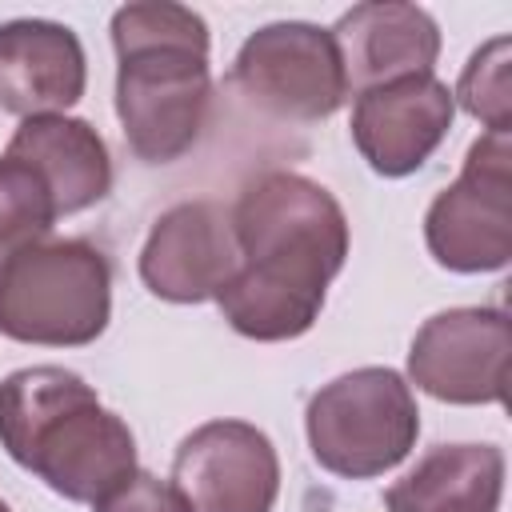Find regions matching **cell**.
Segmentation results:
<instances>
[{"label":"cell","instance_id":"1","mask_svg":"<svg viewBox=\"0 0 512 512\" xmlns=\"http://www.w3.org/2000/svg\"><path fill=\"white\" fill-rule=\"evenodd\" d=\"M228 224L240 264L216 292L224 320L260 344L304 336L348 260V216L336 196L300 172L272 168L240 188Z\"/></svg>","mask_w":512,"mask_h":512},{"label":"cell","instance_id":"2","mask_svg":"<svg viewBox=\"0 0 512 512\" xmlns=\"http://www.w3.org/2000/svg\"><path fill=\"white\" fill-rule=\"evenodd\" d=\"M112 48L116 116L132 156L144 164L188 156L212 108L204 16L168 0L124 4L112 12Z\"/></svg>","mask_w":512,"mask_h":512},{"label":"cell","instance_id":"3","mask_svg":"<svg viewBox=\"0 0 512 512\" xmlns=\"http://www.w3.org/2000/svg\"><path fill=\"white\" fill-rule=\"evenodd\" d=\"M0 448L72 504H100L136 472L132 428L60 364L0 380Z\"/></svg>","mask_w":512,"mask_h":512},{"label":"cell","instance_id":"4","mask_svg":"<svg viewBox=\"0 0 512 512\" xmlns=\"http://www.w3.org/2000/svg\"><path fill=\"white\" fill-rule=\"evenodd\" d=\"M112 320V260L84 236L36 240L0 264V336L84 348Z\"/></svg>","mask_w":512,"mask_h":512},{"label":"cell","instance_id":"5","mask_svg":"<svg viewBox=\"0 0 512 512\" xmlns=\"http://www.w3.org/2000/svg\"><path fill=\"white\" fill-rule=\"evenodd\" d=\"M304 432L316 464L340 480L392 472L420 436L412 384L392 368H356L312 392Z\"/></svg>","mask_w":512,"mask_h":512},{"label":"cell","instance_id":"6","mask_svg":"<svg viewBox=\"0 0 512 512\" xmlns=\"http://www.w3.org/2000/svg\"><path fill=\"white\" fill-rule=\"evenodd\" d=\"M424 240L448 272H500L512 260V136L472 140L460 176L428 204Z\"/></svg>","mask_w":512,"mask_h":512},{"label":"cell","instance_id":"7","mask_svg":"<svg viewBox=\"0 0 512 512\" xmlns=\"http://www.w3.org/2000/svg\"><path fill=\"white\" fill-rule=\"evenodd\" d=\"M228 84L268 116L328 120L348 100V76L328 28L308 20H276L256 28L228 72Z\"/></svg>","mask_w":512,"mask_h":512},{"label":"cell","instance_id":"8","mask_svg":"<svg viewBox=\"0 0 512 512\" xmlns=\"http://www.w3.org/2000/svg\"><path fill=\"white\" fill-rule=\"evenodd\" d=\"M512 320L504 308H448L428 316L408 348V380L444 404H504Z\"/></svg>","mask_w":512,"mask_h":512},{"label":"cell","instance_id":"9","mask_svg":"<svg viewBox=\"0 0 512 512\" xmlns=\"http://www.w3.org/2000/svg\"><path fill=\"white\" fill-rule=\"evenodd\" d=\"M172 484L196 512H272L280 496V456L256 424L208 420L180 440Z\"/></svg>","mask_w":512,"mask_h":512},{"label":"cell","instance_id":"10","mask_svg":"<svg viewBox=\"0 0 512 512\" xmlns=\"http://www.w3.org/2000/svg\"><path fill=\"white\" fill-rule=\"evenodd\" d=\"M452 116H456L452 88L428 72L356 92L348 128L368 168L388 180H400L424 168V160L444 144Z\"/></svg>","mask_w":512,"mask_h":512},{"label":"cell","instance_id":"11","mask_svg":"<svg viewBox=\"0 0 512 512\" xmlns=\"http://www.w3.org/2000/svg\"><path fill=\"white\" fill-rule=\"evenodd\" d=\"M240 256L228 208L216 200H184L156 216L140 248V280L168 304H204L232 280Z\"/></svg>","mask_w":512,"mask_h":512},{"label":"cell","instance_id":"12","mask_svg":"<svg viewBox=\"0 0 512 512\" xmlns=\"http://www.w3.org/2000/svg\"><path fill=\"white\" fill-rule=\"evenodd\" d=\"M88 84L84 44L56 20L0 24V108L12 116H64Z\"/></svg>","mask_w":512,"mask_h":512},{"label":"cell","instance_id":"13","mask_svg":"<svg viewBox=\"0 0 512 512\" xmlns=\"http://www.w3.org/2000/svg\"><path fill=\"white\" fill-rule=\"evenodd\" d=\"M328 32L340 48L348 92H364L400 76H428L440 56V28L420 4H356Z\"/></svg>","mask_w":512,"mask_h":512},{"label":"cell","instance_id":"14","mask_svg":"<svg viewBox=\"0 0 512 512\" xmlns=\"http://www.w3.org/2000/svg\"><path fill=\"white\" fill-rule=\"evenodd\" d=\"M4 156L24 160L48 188L56 216H76L112 192V156L104 136L80 116H28Z\"/></svg>","mask_w":512,"mask_h":512},{"label":"cell","instance_id":"15","mask_svg":"<svg viewBox=\"0 0 512 512\" xmlns=\"http://www.w3.org/2000/svg\"><path fill=\"white\" fill-rule=\"evenodd\" d=\"M504 452L496 444H436L388 492V512H500Z\"/></svg>","mask_w":512,"mask_h":512},{"label":"cell","instance_id":"16","mask_svg":"<svg viewBox=\"0 0 512 512\" xmlns=\"http://www.w3.org/2000/svg\"><path fill=\"white\" fill-rule=\"evenodd\" d=\"M56 220V204L40 176L16 156H0V264L36 240H48Z\"/></svg>","mask_w":512,"mask_h":512},{"label":"cell","instance_id":"17","mask_svg":"<svg viewBox=\"0 0 512 512\" xmlns=\"http://www.w3.org/2000/svg\"><path fill=\"white\" fill-rule=\"evenodd\" d=\"M468 116H476L488 132H508L512 128V40L492 36L480 44L452 92Z\"/></svg>","mask_w":512,"mask_h":512},{"label":"cell","instance_id":"18","mask_svg":"<svg viewBox=\"0 0 512 512\" xmlns=\"http://www.w3.org/2000/svg\"><path fill=\"white\" fill-rule=\"evenodd\" d=\"M92 508L96 512H196V504L172 480H160V476L140 472V468Z\"/></svg>","mask_w":512,"mask_h":512},{"label":"cell","instance_id":"19","mask_svg":"<svg viewBox=\"0 0 512 512\" xmlns=\"http://www.w3.org/2000/svg\"><path fill=\"white\" fill-rule=\"evenodd\" d=\"M0 512H12V508H8V504H4V500H0Z\"/></svg>","mask_w":512,"mask_h":512}]
</instances>
